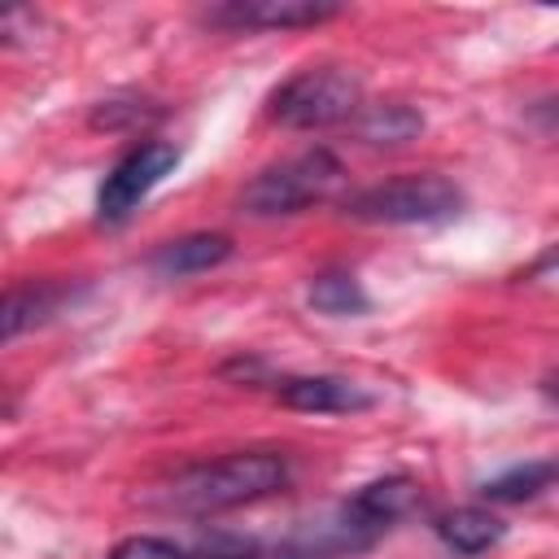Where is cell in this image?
<instances>
[{
	"mask_svg": "<svg viewBox=\"0 0 559 559\" xmlns=\"http://www.w3.org/2000/svg\"><path fill=\"white\" fill-rule=\"evenodd\" d=\"M109 559H192V555H188L183 546L166 542V537H148V533H140V537L118 542V546L109 550Z\"/></svg>",
	"mask_w": 559,
	"mask_h": 559,
	"instance_id": "16",
	"label": "cell"
},
{
	"mask_svg": "<svg viewBox=\"0 0 559 559\" xmlns=\"http://www.w3.org/2000/svg\"><path fill=\"white\" fill-rule=\"evenodd\" d=\"M463 210V192L445 175H397L384 183H371L345 201V214L358 223H384V227H411V223H445Z\"/></svg>",
	"mask_w": 559,
	"mask_h": 559,
	"instance_id": "2",
	"label": "cell"
},
{
	"mask_svg": "<svg viewBox=\"0 0 559 559\" xmlns=\"http://www.w3.org/2000/svg\"><path fill=\"white\" fill-rule=\"evenodd\" d=\"M293 480V467L280 450H240V454H223L197 467H183L175 480H166V489L157 493V502L175 515H223L249 502H262L271 493H280Z\"/></svg>",
	"mask_w": 559,
	"mask_h": 559,
	"instance_id": "1",
	"label": "cell"
},
{
	"mask_svg": "<svg viewBox=\"0 0 559 559\" xmlns=\"http://www.w3.org/2000/svg\"><path fill=\"white\" fill-rule=\"evenodd\" d=\"M336 13L341 4L328 0H227L210 9L205 22L223 31H297V26H319Z\"/></svg>",
	"mask_w": 559,
	"mask_h": 559,
	"instance_id": "7",
	"label": "cell"
},
{
	"mask_svg": "<svg viewBox=\"0 0 559 559\" xmlns=\"http://www.w3.org/2000/svg\"><path fill=\"white\" fill-rule=\"evenodd\" d=\"M380 537H384V528H376L354 502H341L336 511L297 524L288 533V542L280 546V559H336V555H358V550L376 546Z\"/></svg>",
	"mask_w": 559,
	"mask_h": 559,
	"instance_id": "6",
	"label": "cell"
},
{
	"mask_svg": "<svg viewBox=\"0 0 559 559\" xmlns=\"http://www.w3.org/2000/svg\"><path fill=\"white\" fill-rule=\"evenodd\" d=\"M376 528H393L397 520H406L411 511H419L424 507V493H419V485L411 480V476H384V480H371V485H362L354 498H349Z\"/></svg>",
	"mask_w": 559,
	"mask_h": 559,
	"instance_id": "11",
	"label": "cell"
},
{
	"mask_svg": "<svg viewBox=\"0 0 559 559\" xmlns=\"http://www.w3.org/2000/svg\"><path fill=\"white\" fill-rule=\"evenodd\" d=\"M362 109V83L358 74L341 66H310L284 79L271 92V118L293 131H314V127H336Z\"/></svg>",
	"mask_w": 559,
	"mask_h": 559,
	"instance_id": "3",
	"label": "cell"
},
{
	"mask_svg": "<svg viewBox=\"0 0 559 559\" xmlns=\"http://www.w3.org/2000/svg\"><path fill=\"white\" fill-rule=\"evenodd\" d=\"M275 397L280 406L310 415H354L376 406V393H367L358 380L345 376H284L275 380Z\"/></svg>",
	"mask_w": 559,
	"mask_h": 559,
	"instance_id": "8",
	"label": "cell"
},
{
	"mask_svg": "<svg viewBox=\"0 0 559 559\" xmlns=\"http://www.w3.org/2000/svg\"><path fill=\"white\" fill-rule=\"evenodd\" d=\"M502 533H507V524L493 511H485V507H454V511H445L437 520V537L454 555H467V559L472 555H485L489 546H498Z\"/></svg>",
	"mask_w": 559,
	"mask_h": 559,
	"instance_id": "12",
	"label": "cell"
},
{
	"mask_svg": "<svg viewBox=\"0 0 559 559\" xmlns=\"http://www.w3.org/2000/svg\"><path fill=\"white\" fill-rule=\"evenodd\" d=\"M345 183V166L328 153V148H310L297 153L280 166H266L240 197V205L258 218H275V214H301L319 201H328L336 188Z\"/></svg>",
	"mask_w": 559,
	"mask_h": 559,
	"instance_id": "4",
	"label": "cell"
},
{
	"mask_svg": "<svg viewBox=\"0 0 559 559\" xmlns=\"http://www.w3.org/2000/svg\"><path fill=\"white\" fill-rule=\"evenodd\" d=\"M231 258V240L223 231H192V236H179V240H166L157 253H153V271L166 275V280H183V275H197V271H210L218 262Z\"/></svg>",
	"mask_w": 559,
	"mask_h": 559,
	"instance_id": "10",
	"label": "cell"
},
{
	"mask_svg": "<svg viewBox=\"0 0 559 559\" xmlns=\"http://www.w3.org/2000/svg\"><path fill=\"white\" fill-rule=\"evenodd\" d=\"M66 297H70V288L57 280H35V284H17V288L0 293V345L48 323L66 306Z\"/></svg>",
	"mask_w": 559,
	"mask_h": 559,
	"instance_id": "9",
	"label": "cell"
},
{
	"mask_svg": "<svg viewBox=\"0 0 559 559\" xmlns=\"http://www.w3.org/2000/svg\"><path fill=\"white\" fill-rule=\"evenodd\" d=\"M424 131V118L411 109V105H397V100H389V105H367L362 109V122H358V135L367 140V144H406V140H415Z\"/></svg>",
	"mask_w": 559,
	"mask_h": 559,
	"instance_id": "14",
	"label": "cell"
},
{
	"mask_svg": "<svg viewBox=\"0 0 559 559\" xmlns=\"http://www.w3.org/2000/svg\"><path fill=\"white\" fill-rule=\"evenodd\" d=\"M310 306L323 310V314L349 319V314H367L371 310V297L362 293V284H358L354 271H323V275L310 280Z\"/></svg>",
	"mask_w": 559,
	"mask_h": 559,
	"instance_id": "13",
	"label": "cell"
},
{
	"mask_svg": "<svg viewBox=\"0 0 559 559\" xmlns=\"http://www.w3.org/2000/svg\"><path fill=\"white\" fill-rule=\"evenodd\" d=\"M550 480H555V463H550V459H537V463H520V467H511V472L485 480L480 493H485L489 502H528V498L546 493Z\"/></svg>",
	"mask_w": 559,
	"mask_h": 559,
	"instance_id": "15",
	"label": "cell"
},
{
	"mask_svg": "<svg viewBox=\"0 0 559 559\" xmlns=\"http://www.w3.org/2000/svg\"><path fill=\"white\" fill-rule=\"evenodd\" d=\"M179 166V148L166 144V140H148V144H135L100 183L96 192V214L100 223H122L170 170Z\"/></svg>",
	"mask_w": 559,
	"mask_h": 559,
	"instance_id": "5",
	"label": "cell"
},
{
	"mask_svg": "<svg viewBox=\"0 0 559 559\" xmlns=\"http://www.w3.org/2000/svg\"><path fill=\"white\" fill-rule=\"evenodd\" d=\"M22 26H26V9L0 4V44H9L13 35H22Z\"/></svg>",
	"mask_w": 559,
	"mask_h": 559,
	"instance_id": "17",
	"label": "cell"
}]
</instances>
